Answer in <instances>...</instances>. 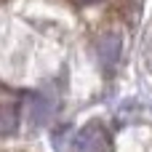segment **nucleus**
<instances>
[{
  "mask_svg": "<svg viewBox=\"0 0 152 152\" xmlns=\"http://www.w3.org/2000/svg\"><path fill=\"white\" fill-rule=\"evenodd\" d=\"M75 152H107V134L99 126H83L72 142Z\"/></svg>",
  "mask_w": 152,
  "mask_h": 152,
  "instance_id": "1",
  "label": "nucleus"
},
{
  "mask_svg": "<svg viewBox=\"0 0 152 152\" xmlns=\"http://www.w3.org/2000/svg\"><path fill=\"white\" fill-rule=\"evenodd\" d=\"M96 53H99V61L104 69H112L118 61H120V53H123V40L118 32H107L99 37L96 43Z\"/></svg>",
  "mask_w": 152,
  "mask_h": 152,
  "instance_id": "2",
  "label": "nucleus"
},
{
  "mask_svg": "<svg viewBox=\"0 0 152 152\" xmlns=\"http://www.w3.org/2000/svg\"><path fill=\"white\" fill-rule=\"evenodd\" d=\"M19 128V110L13 104H0V136H11Z\"/></svg>",
  "mask_w": 152,
  "mask_h": 152,
  "instance_id": "3",
  "label": "nucleus"
},
{
  "mask_svg": "<svg viewBox=\"0 0 152 152\" xmlns=\"http://www.w3.org/2000/svg\"><path fill=\"white\" fill-rule=\"evenodd\" d=\"M51 112H53V107H51L43 96H37L35 104H32V123H35V126H43V123L51 118Z\"/></svg>",
  "mask_w": 152,
  "mask_h": 152,
  "instance_id": "4",
  "label": "nucleus"
}]
</instances>
